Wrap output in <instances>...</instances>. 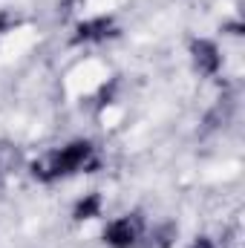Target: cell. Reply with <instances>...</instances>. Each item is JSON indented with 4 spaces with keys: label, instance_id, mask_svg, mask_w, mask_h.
I'll return each instance as SVG.
<instances>
[{
    "label": "cell",
    "instance_id": "1",
    "mask_svg": "<svg viewBox=\"0 0 245 248\" xmlns=\"http://www.w3.org/2000/svg\"><path fill=\"white\" fill-rule=\"evenodd\" d=\"M92 168H98L95 144L87 139H72V141H63L58 147L44 150L29 165V173L38 182H61V179L78 176V173H90Z\"/></svg>",
    "mask_w": 245,
    "mask_h": 248
},
{
    "label": "cell",
    "instance_id": "2",
    "mask_svg": "<svg viewBox=\"0 0 245 248\" xmlns=\"http://www.w3.org/2000/svg\"><path fill=\"white\" fill-rule=\"evenodd\" d=\"M147 222L138 214H122L110 217L104 225V243L110 248H144Z\"/></svg>",
    "mask_w": 245,
    "mask_h": 248
},
{
    "label": "cell",
    "instance_id": "3",
    "mask_svg": "<svg viewBox=\"0 0 245 248\" xmlns=\"http://www.w3.org/2000/svg\"><path fill=\"white\" fill-rule=\"evenodd\" d=\"M190 58H193L196 72L205 75V78H214V75H219V69H222V49H219L216 41H208V38L193 41Z\"/></svg>",
    "mask_w": 245,
    "mask_h": 248
},
{
    "label": "cell",
    "instance_id": "4",
    "mask_svg": "<svg viewBox=\"0 0 245 248\" xmlns=\"http://www.w3.org/2000/svg\"><path fill=\"white\" fill-rule=\"evenodd\" d=\"M190 248H219V246H216L211 237H196V240L190 243Z\"/></svg>",
    "mask_w": 245,
    "mask_h": 248
}]
</instances>
